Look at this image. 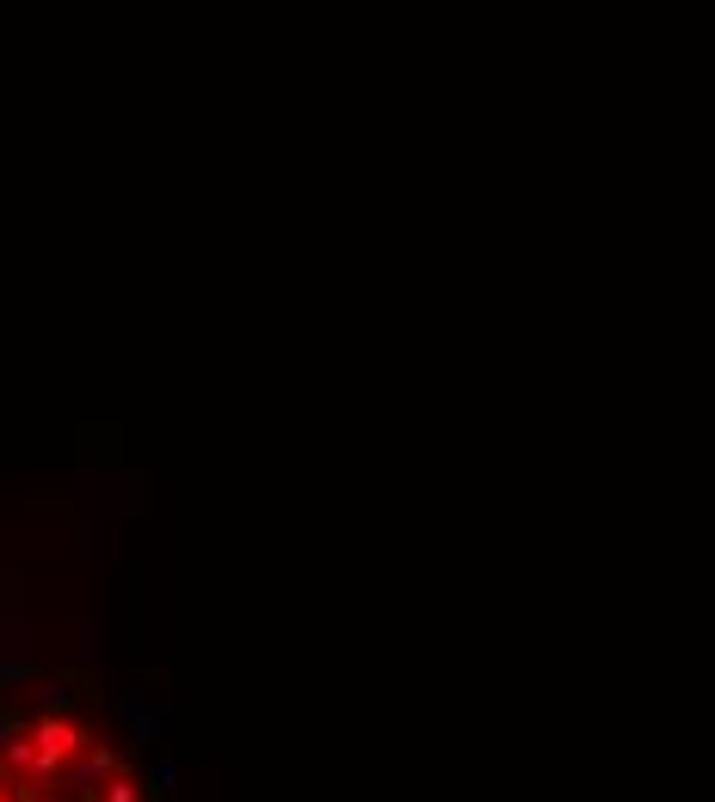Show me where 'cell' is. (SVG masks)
I'll use <instances>...</instances> for the list:
<instances>
[{"instance_id": "1", "label": "cell", "mask_w": 715, "mask_h": 802, "mask_svg": "<svg viewBox=\"0 0 715 802\" xmlns=\"http://www.w3.org/2000/svg\"><path fill=\"white\" fill-rule=\"evenodd\" d=\"M31 747H38L43 760L68 765L80 747H87V728H80V722H68V716H50V710H43V716L31 722Z\"/></svg>"}, {"instance_id": "2", "label": "cell", "mask_w": 715, "mask_h": 802, "mask_svg": "<svg viewBox=\"0 0 715 802\" xmlns=\"http://www.w3.org/2000/svg\"><path fill=\"white\" fill-rule=\"evenodd\" d=\"M111 772H124V753H111V747H80L75 760L62 765V784H75V790H99Z\"/></svg>"}, {"instance_id": "3", "label": "cell", "mask_w": 715, "mask_h": 802, "mask_svg": "<svg viewBox=\"0 0 715 802\" xmlns=\"http://www.w3.org/2000/svg\"><path fill=\"white\" fill-rule=\"evenodd\" d=\"M94 802H148V790H136V784H130V777H124V772H111L106 784L94 790Z\"/></svg>"}, {"instance_id": "4", "label": "cell", "mask_w": 715, "mask_h": 802, "mask_svg": "<svg viewBox=\"0 0 715 802\" xmlns=\"http://www.w3.org/2000/svg\"><path fill=\"white\" fill-rule=\"evenodd\" d=\"M31 796H38V790H7L0 784V802H31Z\"/></svg>"}]
</instances>
